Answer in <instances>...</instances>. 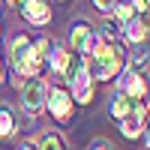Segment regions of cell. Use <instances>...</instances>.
Returning <instances> with one entry per match:
<instances>
[{"instance_id":"3957f363","label":"cell","mask_w":150,"mask_h":150,"mask_svg":"<svg viewBox=\"0 0 150 150\" xmlns=\"http://www.w3.org/2000/svg\"><path fill=\"white\" fill-rule=\"evenodd\" d=\"M45 96H48L45 81H39V75H36V78H30L27 84L21 87V108H24V114H27V117L42 114V108H45Z\"/></svg>"},{"instance_id":"cb8c5ba5","label":"cell","mask_w":150,"mask_h":150,"mask_svg":"<svg viewBox=\"0 0 150 150\" xmlns=\"http://www.w3.org/2000/svg\"><path fill=\"white\" fill-rule=\"evenodd\" d=\"M144 126H147V132H150V114H147V120H144Z\"/></svg>"},{"instance_id":"7402d4cb","label":"cell","mask_w":150,"mask_h":150,"mask_svg":"<svg viewBox=\"0 0 150 150\" xmlns=\"http://www.w3.org/2000/svg\"><path fill=\"white\" fill-rule=\"evenodd\" d=\"M6 3H9V6H21L24 0H6Z\"/></svg>"},{"instance_id":"ffe728a7","label":"cell","mask_w":150,"mask_h":150,"mask_svg":"<svg viewBox=\"0 0 150 150\" xmlns=\"http://www.w3.org/2000/svg\"><path fill=\"white\" fill-rule=\"evenodd\" d=\"M96 3V9L99 12H108V9H114V0H93Z\"/></svg>"},{"instance_id":"8fae6325","label":"cell","mask_w":150,"mask_h":150,"mask_svg":"<svg viewBox=\"0 0 150 150\" xmlns=\"http://www.w3.org/2000/svg\"><path fill=\"white\" fill-rule=\"evenodd\" d=\"M66 63H69V51L63 45H51V48H48V66H51L57 75H63Z\"/></svg>"},{"instance_id":"7c38bea8","label":"cell","mask_w":150,"mask_h":150,"mask_svg":"<svg viewBox=\"0 0 150 150\" xmlns=\"http://www.w3.org/2000/svg\"><path fill=\"white\" fill-rule=\"evenodd\" d=\"M102 39H108V42H120L123 39V21L120 18H105L102 21Z\"/></svg>"},{"instance_id":"d4e9b609","label":"cell","mask_w":150,"mask_h":150,"mask_svg":"<svg viewBox=\"0 0 150 150\" xmlns=\"http://www.w3.org/2000/svg\"><path fill=\"white\" fill-rule=\"evenodd\" d=\"M0 78H3V66H0Z\"/></svg>"},{"instance_id":"52a82bcc","label":"cell","mask_w":150,"mask_h":150,"mask_svg":"<svg viewBox=\"0 0 150 150\" xmlns=\"http://www.w3.org/2000/svg\"><path fill=\"white\" fill-rule=\"evenodd\" d=\"M120 78H117V84H120V93H126L129 99H144L147 96V84H144V78H141V72L138 69H126V72H117Z\"/></svg>"},{"instance_id":"603a6c76","label":"cell","mask_w":150,"mask_h":150,"mask_svg":"<svg viewBox=\"0 0 150 150\" xmlns=\"http://www.w3.org/2000/svg\"><path fill=\"white\" fill-rule=\"evenodd\" d=\"M21 150H39V147H36V144H24Z\"/></svg>"},{"instance_id":"6da1fadb","label":"cell","mask_w":150,"mask_h":150,"mask_svg":"<svg viewBox=\"0 0 150 150\" xmlns=\"http://www.w3.org/2000/svg\"><path fill=\"white\" fill-rule=\"evenodd\" d=\"M87 57H90V60H87V69H90V78L93 81L117 78V72L123 69V63H126L123 48L117 42H108V39H96Z\"/></svg>"},{"instance_id":"e0dca14e","label":"cell","mask_w":150,"mask_h":150,"mask_svg":"<svg viewBox=\"0 0 150 150\" xmlns=\"http://www.w3.org/2000/svg\"><path fill=\"white\" fill-rule=\"evenodd\" d=\"M39 150H66V141L57 132H45L42 141H39Z\"/></svg>"},{"instance_id":"9a60e30c","label":"cell","mask_w":150,"mask_h":150,"mask_svg":"<svg viewBox=\"0 0 150 150\" xmlns=\"http://www.w3.org/2000/svg\"><path fill=\"white\" fill-rule=\"evenodd\" d=\"M27 48H30V39H27V36H15V39H12V45H9V60H12V66L24 57Z\"/></svg>"},{"instance_id":"4fadbf2b","label":"cell","mask_w":150,"mask_h":150,"mask_svg":"<svg viewBox=\"0 0 150 150\" xmlns=\"http://www.w3.org/2000/svg\"><path fill=\"white\" fill-rule=\"evenodd\" d=\"M12 135H15V114L6 105H0V138H12Z\"/></svg>"},{"instance_id":"2e32d148","label":"cell","mask_w":150,"mask_h":150,"mask_svg":"<svg viewBox=\"0 0 150 150\" xmlns=\"http://www.w3.org/2000/svg\"><path fill=\"white\" fill-rule=\"evenodd\" d=\"M147 60H150V54L141 48V42L129 51V57H126V63H129V69H141V66H147Z\"/></svg>"},{"instance_id":"d6986e66","label":"cell","mask_w":150,"mask_h":150,"mask_svg":"<svg viewBox=\"0 0 150 150\" xmlns=\"http://www.w3.org/2000/svg\"><path fill=\"white\" fill-rule=\"evenodd\" d=\"M132 6H135V9H138L141 15L150 21V0H132Z\"/></svg>"},{"instance_id":"ba28073f","label":"cell","mask_w":150,"mask_h":150,"mask_svg":"<svg viewBox=\"0 0 150 150\" xmlns=\"http://www.w3.org/2000/svg\"><path fill=\"white\" fill-rule=\"evenodd\" d=\"M93 42H96V30L90 27L87 21H78L72 27V48H75V54H90V48H93Z\"/></svg>"},{"instance_id":"7a4b0ae2","label":"cell","mask_w":150,"mask_h":150,"mask_svg":"<svg viewBox=\"0 0 150 150\" xmlns=\"http://www.w3.org/2000/svg\"><path fill=\"white\" fill-rule=\"evenodd\" d=\"M48 48H51V42H48V39L30 42V48L24 51V57L15 63V72L21 75V78H36V75L42 72L45 60H48Z\"/></svg>"},{"instance_id":"5b68a950","label":"cell","mask_w":150,"mask_h":150,"mask_svg":"<svg viewBox=\"0 0 150 150\" xmlns=\"http://www.w3.org/2000/svg\"><path fill=\"white\" fill-rule=\"evenodd\" d=\"M72 93L66 90V87H51L48 90V96H45V108L54 114V120L57 123H66L69 117H72Z\"/></svg>"},{"instance_id":"44dd1931","label":"cell","mask_w":150,"mask_h":150,"mask_svg":"<svg viewBox=\"0 0 150 150\" xmlns=\"http://www.w3.org/2000/svg\"><path fill=\"white\" fill-rule=\"evenodd\" d=\"M87 150H114V147H111L108 141H93V144L87 147Z\"/></svg>"},{"instance_id":"5bb4252c","label":"cell","mask_w":150,"mask_h":150,"mask_svg":"<svg viewBox=\"0 0 150 150\" xmlns=\"http://www.w3.org/2000/svg\"><path fill=\"white\" fill-rule=\"evenodd\" d=\"M132 102H135V99H129L126 93H117L114 99H111V117H123V114H129V108H132Z\"/></svg>"},{"instance_id":"30bf717a","label":"cell","mask_w":150,"mask_h":150,"mask_svg":"<svg viewBox=\"0 0 150 150\" xmlns=\"http://www.w3.org/2000/svg\"><path fill=\"white\" fill-rule=\"evenodd\" d=\"M123 36H126V42H132V45L144 42V39H147V21H141V18H129Z\"/></svg>"},{"instance_id":"9c48e42d","label":"cell","mask_w":150,"mask_h":150,"mask_svg":"<svg viewBox=\"0 0 150 150\" xmlns=\"http://www.w3.org/2000/svg\"><path fill=\"white\" fill-rule=\"evenodd\" d=\"M21 15L30 24H48L51 21V6L45 0H24L21 3Z\"/></svg>"},{"instance_id":"8992f818","label":"cell","mask_w":150,"mask_h":150,"mask_svg":"<svg viewBox=\"0 0 150 150\" xmlns=\"http://www.w3.org/2000/svg\"><path fill=\"white\" fill-rule=\"evenodd\" d=\"M144 120H147V105L141 102V99H135L129 114L120 117V132L126 135V138H138V135L144 132Z\"/></svg>"},{"instance_id":"277c9868","label":"cell","mask_w":150,"mask_h":150,"mask_svg":"<svg viewBox=\"0 0 150 150\" xmlns=\"http://www.w3.org/2000/svg\"><path fill=\"white\" fill-rule=\"evenodd\" d=\"M69 93H72V102L78 105H87L93 99V78H90V69H87V57L78 63V69H75L69 75Z\"/></svg>"},{"instance_id":"ac0fdd59","label":"cell","mask_w":150,"mask_h":150,"mask_svg":"<svg viewBox=\"0 0 150 150\" xmlns=\"http://www.w3.org/2000/svg\"><path fill=\"white\" fill-rule=\"evenodd\" d=\"M117 9H114V18H120L123 24H126L129 18H135V6L132 3H114Z\"/></svg>"}]
</instances>
